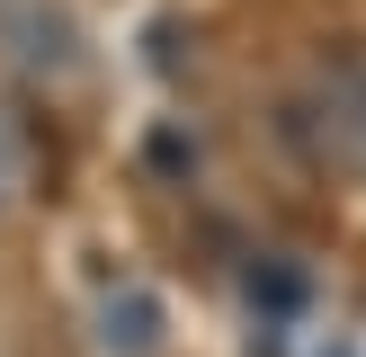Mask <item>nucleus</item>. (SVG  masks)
<instances>
[{"mask_svg": "<svg viewBox=\"0 0 366 357\" xmlns=\"http://www.w3.org/2000/svg\"><path fill=\"white\" fill-rule=\"evenodd\" d=\"M161 339H170V303L152 286H117L99 303V348L107 357H161Z\"/></svg>", "mask_w": 366, "mask_h": 357, "instance_id": "obj_1", "label": "nucleus"}, {"mask_svg": "<svg viewBox=\"0 0 366 357\" xmlns=\"http://www.w3.org/2000/svg\"><path fill=\"white\" fill-rule=\"evenodd\" d=\"M322 107H331V143L366 170V63L331 71V81H322Z\"/></svg>", "mask_w": 366, "mask_h": 357, "instance_id": "obj_2", "label": "nucleus"}]
</instances>
